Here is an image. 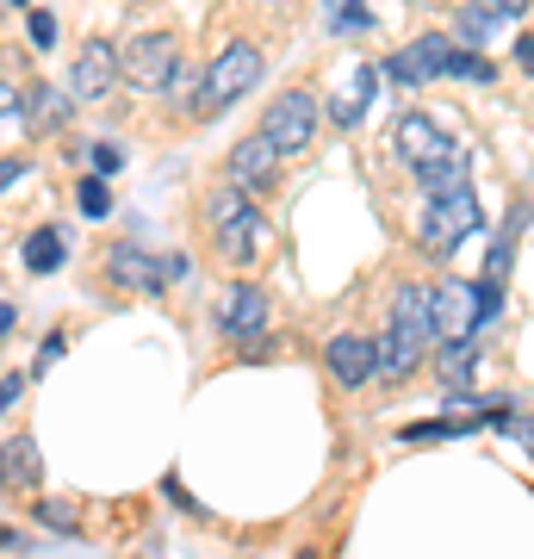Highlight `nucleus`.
<instances>
[{
    "label": "nucleus",
    "mask_w": 534,
    "mask_h": 559,
    "mask_svg": "<svg viewBox=\"0 0 534 559\" xmlns=\"http://www.w3.org/2000/svg\"><path fill=\"white\" fill-rule=\"evenodd\" d=\"M436 348V311H429V286H416L404 280L392 299V323H385V336H379V373L385 380H411L416 367L429 360Z\"/></svg>",
    "instance_id": "f257e3e1"
},
{
    "label": "nucleus",
    "mask_w": 534,
    "mask_h": 559,
    "mask_svg": "<svg viewBox=\"0 0 534 559\" xmlns=\"http://www.w3.org/2000/svg\"><path fill=\"white\" fill-rule=\"evenodd\" d=\"M261 81V50L256 44H224L218 57H212V69H205V75H199V119H218L224 106H237L242 94H249V87H256Z\"/></svg>",
    "instance_id": "f03ea898"
},
{
    "label": "nucleus",
    "mask_w": 534,
    "mask_h": 559,
    "mask_svg": "<svg viewBox=\"0 0 534 559\" xmlns=\"http://www.w3.org/2000/svg\"><path fill=\"white\" fill-rule=\"evenodd\" d=\"M205 218H212V237H218V249H224L230 261H256L261 249H268V218L256 212V200H249L242 187H224V193H212Z\"/></svg>",
    "instance_id": "7ed1b4c3"
},
{
    "label": "nucleus",
    "mask_w": 534,
    "mask_h": 559,
    "mask_svg": "<svg viewBox=\"0 0 534 559\" xmlns=\"http://www.w3.org/2000/svg\"><path fill=\"white\" fill-rule=\"evenodd\" d=\"M485 224V212H478V193L473 187H460V193H436L429 200V212H423V224H416V242L429 249V255H448L454 242H466Z\"/></svg>",
    "instance_id": "20e7f679"
},
{
    "label": "nucleus",
    "mask_w": 534,
    "mask_h": 559,
    "mask_svg": "<svg viewBox=\"0 0 534 559\" xmlns=\"http://www.w3.org/2000/svg\"><path fill=\"white\" fill-rule=\"evenodd\" d=\"M175 69H180V38L175 32H138V38L119 50V81L124 87H138V94L168 87Z\"/></svg>",
    "instance_id": "39448f33"
},
{
    "label": "nucleus",
    "mask_w": 534,
    "mask_h": 559,
    "mask_svg": "<svg viewBox=\"0 0 534 559\" xmlns=\"http://www.w3.org/2000/svg\"><path fill=\"white\" fill-rule=\"evenodd\" d=\"M261 138L274 143L280 156H298V150H311V138H317V94H311V87H286V94L268 106V119H261Z\"/></svg>",
    "instance_id": "423d86ee"
},
{
    "label": "nucleus",
    "mask_w": 534,
    "mask_h": 559,
    "mask_svg": "<svg viewBox=\"0 0 534 559\" xmlns=\"http://www.w3.org/2000/svg\"><path fill=\"white\" fill-rule=\"evenodd\" d=\"M280 150L268 138H242L237 150H230V162H224V168H230V187H242V193H249V200H268V193H274L280 187Z\"/></svg>",
    "instance_id": "0eeeda50"
},
{
    "label": "nucleus",
    "mask_w": 534,
    "mask_h": 559,
    "mask_svg": "<svg viewBox=\"0 0 534 559\" xmlns=\"http://www.w3.org/2000/svg\"><path fill=\"white\" fill-rule=\"evenodd\" d=\"M429 311H436V342L478 336V293L466 280H436L429 286Z\"/></svg>",
    "instance_id": "6e6552de"
},
{
    "label": "nucleus",
    "mask_w": 534,
    "mask_h": 559,
    "mask_svg": "<svg viewBox=\"0 0 534 559\" xmlns=\"http://www.w3.org/2000/svg\"><path fill=\"white\" fill-rule=\"evenodd\" d=\"M112 87H119V44L87 38L75 69H69V100H99V94H112Z\"/></svg>",
    "instance_id": "1a4fd4ad"
},
{
    "label": "nucleus",
    "mask_w": 534,
    "mask_h": 559,
    "mask_svg": "<svg viewBox=\"0 0 534 559\" xmlns=\"http://www.w3.org/2000/svg\"><path fill=\"white\" fill-rule=\"evenodd\" d=\"M448 62H454V44L441 38V32H429V38L404 44L385 69H392V81H436V75H448Z\"/></svg>",
    "instance_id": "9d476101"
},
{
    "label": "nucleus",
    "mask_w": 534,
    "mask_h": 559,
    "mask_svg": "<svg viewBox=\"0 0 534 559\" xmlns=\"http://www.w3.org/2000/svg\"><path fill=\"white\" fill-rule=\"evenodd\" d=\"M448 131H441V119L436 112H404L397 119V156L411 162V168H423V162H436L441 150H448Z\"/></svg>",
    "instance_id": "9b49d317"
},
{
    "label": "nucleus",
    "mask_w": 534,
    "mask_h": 559,
    "mask_svg": "<svg viewBox=\"0 0 534 559\" xmlns=\"http://www.w3.org/2000/svg\"><path fill=\"white\" fill-rule=\"evenodd\" d=\"M224 330H230L237 342L268 336V293H261V286H249V280H242V286H230V293H224Z\"/></svg>",
    "instance_id": "f8f14e48"
},
{
    "label": "nucleus",
    "mask_w": 534,
    "mask_h": 559,
    "mask_svg": "<svg viewBox=\"0 0 534 559\" xmlns=\"http://www.w3.org/2000/svg\"><path fill=\"white\" fill-rule=\"evenodd\" d=\"M330 373H336V385H367L379 373V342H367V336H336L330 342Z\"/></svg>",
    "instance_id": "ddd939ff"
},
{
    "label": "nucleus",
    "mask_w": 534,
    "mask_h": 559,
    "mask_svg": "<svg viewBox=\"0 0 534 559\" xmlns=\"http://www.w3.org/2000/svg\"><path fill=\"white\" fill-rule=\"evenodd\" d=\"M44 479V454L32 436H13L7 448H0V491H13V498H25L32 485Z\"/></svg>",
    "instance_id": "4468645a"
},
{
    "label": "nucleus",
    "mask_w": 534,
    "mask_h": 559,
    "mask_svg": "<svg viewBox=\"0 0 534 559\" xmlns=\"http://www.w3.org/2000/svg\"><path fill=\"white\" fill-rule=\"evenodd\" d=\"M373 94H379V69H373V62H348L330 119H336V124H360V119H367V106H373Z\"/></svg>",
    "instance_id": "2eb2a0df"
},
{
    "label": "nucleus",
    "mask_w": 534,
    "mask_h": 559,
    "mask_svg": "<svg viewBox=\"0 0 534 559\" xmlns=\"http://www.w3.org/2000/svg\"><path fill=\"white\" fill-rule=\"evenodd\" d=\"M416 175L429 187V200H436V193H460V187H473V156H466V143H448V150H441L436 162H423Z\"/></svg>",
    "instance_id": "dca6fc26"
},
{
    "label": "nucleus",
    "mask_w": 534,
    "mask_h": 559,
    "mask_svg": "<svg viewBox=\"0 0 534 559\" xmlns=\"http://www.w3.org/2000/svg\"><path fill=\"white\" fill-rule=\"evenodd\" d=\"M436 373L448 392H466L478 373V336H460V342H441V355H436Z\"/></svg>",
    "instance_id": "f3484780"
},
{
    "label": "nucleus",
    "mask_w": 534,
    "mask_h": 559,
    "mask_svg": "<svg viewBox=\"0 0 534 559\" xmlns=\"http://www.w3.org/2000/svg\"><path fill=\"white\" fill-rule=\"evenodd\" d=\"M106 267H112V280H119V286H138V293L162 286V261H150L143 249H124V242L106 255Z\"/></svg>",
    "instance_id": "a211bd4d"
},
{
    "label": "nucleus",
    "mask_w": 534,
    "mask_h": 559,
    "mask_svg": "<svg viewBox=\"0 0 534 559\" xmlns=\"http://www.w3.org/2000/svg\"><path fill=\"white\" fill-rule=\"evenodd\" d=\"M529 218H534L529 205H515L510 218H503V230H497V242H491V261H485V280H491V286H503V280H510V261H515V230H522Z\"/></svg>",
    "instance_id": "6ab92c4d"
},
{
    "label": "nucleus",
    "mask_w": 534,
    "mask_h": 559,
    "mask_svg": "<svg viewBox=\"0 0 534 559\" xmlns=\"http://www.w3.org/2000/svg\"><path fill=\"white\" fill-rule=\"evenodd\" d=\"M503 25H510V13H497L491 0H466V13H460V38L485 50V44H491Z\"/></svg>",
    "instance_id": "aec40b11"
},
{
    "label": "nucleus",
    "mask_w": 534,
    "mask_h": 559,
    "mask_svg": "<svg viewBox=\"0 0 534 559\" xmlns=\"http://www.w3.org/2000/svg\"><path fill=\"white\" fill-rule=\"evenodd\" d=\"M25 267H32V274H57L62 267V237L57 230H32V242H25Z\"/></svg>",
    "instance_id": "412c9836"
},
{
    "label": "nucleus",
    "mask_w": 534,
    "mask_h": 559,
    "mask_svg": "<svg viewBox=\"0 0 534 559\" xmlns=\"http://www.w3.org/2000/svg\"><path fill=\"white\" fill-rule=\"evenodd\" d=\"M448 75H460V81H491L497 69H491V57H485V50H454Z\"/></svg>",
    "instance_id": "4be33fe9"
},
{
    "label": "nucleus",
    "mask_w": 534,
    "mask_h": 559,
    "mask_svg": "<svg viewBox=\"0 0 534 559\" xmlns=\"http://www.w3.org/2000/svg\"><path fill=\"white\" fill-rule=\"evenodd\" d=\"M367 25H373L367 0H342V7H330V32H367Z\"/></svg>",
    "instance_id": "5701e85b"
},
{
    "label": "nucleus",
    "mask_w": 534,
    "mask_h": 559,
    "mask_svg": "<svg viewBox=\"0 0 534 559\" xmlns=\"http://www.w3.org/2000/svg\"><path fill=\"white\" fill-rule=\"evenodd\" d=\"M32 112H38V119H25V124H38V131H57V124L69 119V94H38V100H32Z\"/></svg>",
    "instance_id": "b1692460"
},
{
    "label": "nucleus",
    "mask_w": 534,
    "mask_h": 559,
    "mask_svg": "<svg viewBox=\"0 0 534 559\" xmlns=\"http://www.w3.org/2000/svg\"><path fill=\"white\" fill-rule=\"evenodd\" d=\"M81 212H87V218H106V212H112V193H106V175L81 180Z\"/></svg>",
    "instance_id": "393cba45"
},
{
    "label": "nucleus",
    "mask_w": 534,
    "mask_h": 559,
    "mask_svg": "<svg viewBox=\"0 0 534 559\" xmlns=\"http://www.w3.org/2000/svg\"><path fill=\"white\" fill-rule=\"evenodd\" d=\"M20 124H25V106H20V94L0 81V138H7V131H20Z\"/></svg>",
    "instance_id": "a878e982"
},
{
    "label": "nucleus",
    "mask_w": 534,
    "mask_h": 559,
    "mask_svg": "<svg viewBox=\"0 0 534 559\" xmlns=\"http://www.w3.org/2000/svg\"><path fill=\"white\" fill-rule=\"evenodd\" d=\"M25 32H32V44H38V50H50V44H57V20H50V13H32V20H25Z\"/></svg>",
    "instance_id": "bb28decb"
},
{
    "label": "nucleus",
    "mask_w": 534,
    "mask_h": 559,
    "mask_svg": "<svg viewBox=\"0 0 534 559\" xmlns=\"http://www.w3.org/2000/svg\"><path fill=\"white\" fill-rule=\"evenodd\" d=\"M44 522H50L57 535H75V510H69V503H44Z\"/></svg>",
    "instance_id": "cd10ccee"
},
{
    "label": "nucleus",
    "mask_w": 534,
    "mask_h": 559,
    "mask_svg": "<svg viewBox=\"0 0 534 559\" xmlns=\"http://www.w3.org/2000/svg\"><path fill=\"white\" fill-rule=\"evenodd\" d=\"M87 156H94V175H119V150L112 143H94Z\"/></svg>",
    "instance_id": "c85d7f7f"
},
{
    "label": "nucleus",
    "mask_w": 534,
    "mask_h": 559,
    "mask_svg": "<svg viewBox=\"0 0 534 559\" xmlns=\"http://www.w3.org/2000/svg\"><path fill=\"white\" fill-rule=\"evenodd\" d=\"M503 429H510V436H515V441H522V448L534 454V417H510V411H503Z\"/></svg>",
    "instance_id": "c756f323"
},
{
    "label": "nucleus",
    "mask_w": 534,
    "mask_h": 559,
    "mask_svg": "<svg viewBox=\"0 0 534 559\" xmlns=\"http://www.w3.org/2000/svg\"><path fill=\"white\" fill-rule=\"evenodd\" d=\"M20 392H25V380H20V373H7V380H0V417H7L13 404H20Z\"/></svg>",
    "instance_id": "7c9ffc66"
},
{
    "label": "nucleus",
    "mask_w": 534,
    "mask_h": 559,
    "mask_svg": "<svg viewBox=\"0 0 534 559\" xmlns=\"http://www.w3.org/2000/svg\"><path fill=\"white\" fill-rule=\"evenodd\" d=\"M187 274H193V261H187V255H168V261H162V286H168V280H187Z\"/></svg>",
    "instance_id": "2f4dec72"
},
{
    "label": "nucleus",
    "mask_w": 534,
    "mask_h": 559,
    "mask_svg": "<svg viewBox=\"0 0 534 559\" xmlns=\"http://www.w3.org/2000/svg\"><path fill=\"white\" fill-rule=\"evenodd\" d=\"M515 69H529L534 75V38H515Z\"/></svg>",
    "instance_id": "473e14b6"
},
{
    "label": "nucleus",
    "mask_w": 534,
    "mask_h": 559,
    "mask_svg": "<svg viewBox=\"0 0 534 559\" xmlns=\"http://www.w3.org/2000/svg\"><path fill=\"white\" fill-rule=\"evenodd\" d=\"M497 13H510V20H522V13H529V0H491Z\"/></svg>",
    "instance_id": "72a5a7b5"
},
{
    "label": "nucleus",
    "mask_w": 534,
    "mask_h": 559,
    "mask_svg": "<svg viewBox=\"0 0 534 559\" xmlns=\"http://www.w3.org/2000/svg\"><path fill=\"white\" fill-rule=\"evenodd\" d=\"M20 175H25V162H0V187H13Z\"/></svg>",
    "instance_id": "f704fd0d"
},
{
    "label": "nucleus",
    "mask_w": 534,
    "mask_h": 559,
    "mask_svg": "<svg viewBox=\"0 0 534 559\" xmlns=\"http://www.w3.org/2000/svg\"><path fill=\"white\" fill-rule=\"evenodd\" d=\"M13 323H20V311H13V305H0V336H13Z\"/></svg>",
    "instance_id": "c9c22d12"
},
{
    "label": "nucleus",
    "mask_w": 534,
    "mask_h": 559,
    "mask_svg": "<svg viewBox=\"0 0 534 559\" xmlns=\"http://www.w3.org/2000/svg\"><path fill=\"white\" fill-rule=\"evenodd\" d=\"M298 559H317V554H298Z\"/></svg>",
    "instance_id": "e433bc0d"
}]
</instances>
